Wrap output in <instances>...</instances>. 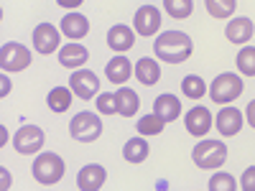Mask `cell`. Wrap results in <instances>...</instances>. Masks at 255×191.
<instances>
[{
    "label": "cell",
    "instance_id": "cell-1",
    "mask_svg": "<svg viewBox=\"0 0 255 191\" xmlns=\"http://www.w3.org/2000/svg\"><path fill=\"white\" fill-rule=\"evenodd\" d=\"M156 56L161 61H168V64H181L191 56V38L184 33V31H166L156 38Z\"/></svg>",
    "mask_w": 255,
    "mask_h": 191
},
{
    "label": "cell",
    "instance_id": "cell-2",
    "mask_svg": "<svg viewBox=\"0 0 255 191\" xmlns=\"http://www.w3.org/2000/svg\"><path fill=\"white\" fill-rule=\"evenodd\" d=\"M243 90H245L243 79L235 72H225V74H220L215 82H212L209 97H212V102H217V104H230V102H235L243 95Z\"/></svg>",
    "mask_w": 255,
    "mask_h": 191
},
{
    "label": "cell",
    "instance_id": "cell-3",
    "mask_svg": "<svg viewBox=\"0 0 255 191\" xmlns=\"http://www.w3.org/2000/svg\"><path fill=\"white\" fill-rule=\"evenodd\" d=\"M69 135L77 143H92L102 135V120L95 112H77L69 122Z\"/></svg>",
    "mask_w": 255,
    "mask_h": 191
},
{
    "label": "cell",
    "instance_id": "cell-4",
    "mask_svg": "<svg viewBox=\"0 0 255 191\" xmlns=\"http://www.w3.org/2000/svg\"><path fill=\"white\" fill-rule=\"evenodd\" d=\"M33 179L44 186H54L64 179V161L56 153H41L33 161Z\"/></svg>",
    "mask_w": 255,
    "mask_h": 191
},
{
    "label": "cell",
    "instance_id": "cell-5",
    "mask_svg": "<svg viewBox=\"0 0 255 191\" xmlns=\"http://www.w3.org/2000/svg\"><path fill=\"white\" fill-rule=\"evenodd\" d=\"M191 158H194L199 168H220L227 161V145L220 140H202L194 145Z\"/></svg>",
    "mask_w": 255,
    "mask_h": 191
},
{
    "label": "cell",
    "instance_id": "cell-6",
    "mask_svg": "<svg viewBox=\"0 0 255 191\" xmlns=\"http://www.w3.org/2000/svg\"><path fill=\"white\" fill-rule=\"evenodd\" d=\"M31 51L23 44H15V41H8L0 49V67L3 72H23L28 64H31Z\"/></svg>",
    "mask_w": 255,
    "mask_h": 191
},
{
    "label": "cell",
    "instance_id": "cell-7",
    "mask_svg": "<svg viewBox=\"0 0 255 191\" xmlns=\"http://www.w3.org/2000/svg\"><path fill=\"white\" fill-rule=\"evenodd\" d=\"M44 130L38 125H23L18 127V133L13 135V148L23 156H31V153H38L44 148Z\"/></svg>",
    "mask_w": 255,
    "mask_h": 191
},
{
    "label": "cell",
    "instance_id": "cell-8",
    "mask_svg": "<svg viewBox=\"0 0 255 191\" xmlns=\"http://www.w3.org/2000/svg\"><path fill=\"white\" fill-rule=\"evenodd\" d=\"M69 87H72V92L79 99H92V95L100 92V79L90 69H77L72 74V79H69Z\"/></svg>",
    "mask_w": 255,
    "mask_h": 191
},
{
    "label": "cell",
    "instance_id": "cell-9",
    "mask_svg": "<svg viewBox=\"0 0 255 191\" xmlns=\"http://www.w3.org/2000/svg\"><path fill=\"white\" fill-rule=\"evenodd\" d=\"M133 26L140 36H153L158 33L161 28V10L156 5H140L135 10V18H133Z\"/></svg>",
    "mask_w": 255,
    "mask_h": 191
},
{
    "label": "cell",
    "instance_id": "cell-10",
    "mask_svg": "<svg viewBox=\"0 0 255 191\" xmlns=\"http://www.w3.org/2000/svg\"><path fill=\"white\" fill-rule=\"evenodd\" d=\"M184 122H186V130L194 135V138H204L209 130H212V112L207 110V107H202V104H197V107H191L189 112H186V117H184Z\"/></svg>",
    "mask_w": 255,
    "mask_h": 191
},
{
    "label": "cell",
    "instance_id": "cell-11",
    "mask_svg": "<svg viewBox=\"0 0 255 191\" xmlns=\"http://www.w3.org/2000/svg\"><path fill=\"white\" fill-rule=\"evenodd\" d=\"M59 28H54L51 23H38L33 28V49L38 54H54L59 49Z\"/></svg>",
    "mask_w": 255,
    "mask_h": 191
},
{
    "label": "cell",
    "instance_id": "cell-12",
    "mask_svg": "<svg viewBox=\"0 0 255 191\" xmlns=\"http://www.w3.org/2000/svg\"><path fill=\"white\" fill-rule=\"evenodd\" d=\"M215 125H217L220 135L232 138V135H238L240 127H243V112H240L238 107H230V104H225V107L217 112V117H215Z\"/></svg>",
    "mask_w": 255,
    "mask_h": 191
},
{
    "label": "cell",
    "instance_id": "cell-13",
    "mask_svg": "<svg viewBox=\"0 0 255 191\" xmlns=\"http://www.w3.org/2000/svg\"><path fill=\"white\" fill-rule=\"evenodd\" d=\"M105 181H108V171H105L100 163L84 166L82 171L77 174V186H79L82 191H97V189H102Z\"/></svg>",
    "mask_w": 255,
    "mask_h": 191
},
{
    "label": "cell",
    "instance_id": "cell-14",
    "mask_svg": "<svg viewBox=\"0 0 255 191\" xmlns=\"http://www.w3.org/2000/svg\"><path fill=\"white\" fill-rule=\"evenodd\" d=\"M87 59H90V51L84 49L82 44H74V41L59 49V64H61V67H67V69H79V67H84V64H87Z\"/></svg>",
    "mask_w": 255,
    "mask_h": 191
},
{
    "label": "cell",
    "instance_id": "cell-15",
    "mask_svg": "<svg viewBox=\"0 0 255 191\" xmlns=\"http://www.w3.org/2000/svg\"><path fill=\"white\" fill-rule=\"evenodd\" d=\"M61 33L72 38V41H79L90 33V20L84 18L82 13H67L61 18Z\"/></svg>",
    "mask_w": 255,
    "mask_h": 191
},
{
    "label": "cell",
    "instance_id": "cell-16",
    "mask_svg": "<svg viewBox=\"0 0 255 191\" xmlns=\"http://www.w3.org/2000/svg\"><path fill=\"white\" fill-rule=\"evenodd\" d=\"M153 112L163 120V122H174L181 115V102L176 95H158L153 102Z\"/></svg>",
    "mask_w": 255,
    "mask_h": 191
},
{
    "label": "cell",
    "instance_id": "cell-17",
    "mask_svg": "<svg viewBox=\"0 0 255 191\" xmlns=\"http://www.w3.org/2000/svg\"><path fill=\"white\" fill-rule=\"evenodd\" d=\"M133 44H135V36H133V28L130 26H125V23H118V26H113L110 28V33H108V46L113 49V51H128V49H133Z\"/></svg>",
    "mask_w": 255,
    "mask_h": 191
},
{
    "label": "cell",
    "instance_id": "cell-18",
    "mask_svg": "<svg viewBox=\"0 0 255 191\" xmlns=\"http://www.w3.org/2000/svg\"><path fill=\"white\" fill-rule=\"evenodd\" d=\"M253 20L250 18H235V20H230L227 28H225V36L227 41H232V44H248V41L253 38Z\"/></svg>",
    "mask_w": 255,
    "mask_h": 191
},
{
    "label": "cell",
    "instance_id": "cell-19",
    "mask_svg": "<svg viewBox=\"0 0 255 191\" xmlns=\"http://www.w3.org/2000/svg\"><path fill=\"white\" fill-rule=\"evenodd\" d=\"M133 72H135V79L140 84H145V87H153V84L161 79V67H158V61H153V59H140Z\"/></svg>",
    "mask_w": 255,
    "mask_h": 191
},
{
    "label": "cell",
    "instance_id": "cell-20",
    "mask_svg": "<svg viewBox=\"0 0 255 191\" xmlns=\"http://www.w3.org/2000/svg\"><path fill=\"white\" fill-rule=\"evenodd\" d=\"M105 74H108L110 82L123 84V82L130 79V74H133V64L128 61L125 56H115L113 61H108V67H105Z\"/></svg>",
    "mask_w": 255,
    "mask_h": 191
},
{
    "label": "cell",
    "instance_id": "cell-21",
    "mask_svg": "<svg viewBox=\"0 0 255 191\" xmlns=\"http://www.w3.org/2000/svg\"><path fill=\"white\" fill-rule=\"evenodd\" d=\"M115 99H118V115H123V117H133L140 107L138 95L133 90H128V87H120L115 92Z\"/></svg>",
    "mask_w": 255,
    "mask_h": 191
},
{
    "label": "cell",
    "instance_id": "cell-22",
    "mask_svg": "<svg viewBox=\"0 0 255 191\" xmlns=\"http://www.w3.org/2000/svg\"><path fill=\"white\" fill-rule=\"evenodd\" d=\"M51 112H67L72 107V87H54L46 97Z\"/></svg>",
    "mask_w": 255,
    "mask_h": 191
},
{
    "label": "cell",
    "instance_id": "cell-23",
    "mask_svg": "<svg viewBox=\"0 0 255 191\" xmlns=\"http://www.w3.org/2000/svg\"><path fill=\"white\" fill-rule=\"evenodd\" d=\"M123 158L128 163H143L148 158V143L143 138H130L123 148Z\"/></svg>",
    "mask_w": 255,
    "mask_h": 191
},
{
    "label": "cell",
    "instance_id": "cell-24",
    "mask_svg": "<svg viewBox=\"0 0 255 191\" xmlns=\"http://www.w3.org/2000/svg\"><path fill=\"white\" fill-rule=\"evenodd\" d=\"M181 92H184L189 99H202V97L207 95V84H204V79L197 77V74H186L184 82H181Z\"/></svg>",
    "mask_w": 255,
    "mask_h": 191
},
{
    "label": "cell",
    "instance_id": "cell-25",
    "mask_svg": "<svg viewBox=\"0 0 255 191\" xmlns=\"http://www.w3.org/2000/svg\"><path fill=\"white\" fill-rule=\"evenodd\" d=\"M204 5L212 18H230L238 8V0H204Z\"/></svg>",
    "mask_w": 255,
    "mask_h": 191
},
{
    "label": "cell",
    "instance_id": "cell-26",
    "mask_svg": "<svg viewBox=\"0 0 255 191\" xmlns=\"http://www.w3.org/2000/svg\"><path fill=\"white\" fill-rule=\"evenodd\" d=\"M163 8L171 18L184 20V18L191 15V10H194V3H191V0H163Z\"/></svg>",
    "mask_w": 255,
    "mask_h": 191
},
{
    "label": "cell",
    "instance_id": "cell-27",
    "mask_svg": "<svg viewBox=\"0 0 255 191\" xmlns=\"http://www.w3.org/2000/svg\"><path fill=\"white\" fill-rule=\"evenodd\" d=\"M238 69L243 77H255V46H243L238 54Z\"/></svg>",
    "mask_w": 255,
    "mask_h": 191
},
{
    "label": "cell",
    "instance_id": "cell-28",
    "mask_svg": "<svg viewBox=\"0 0 255 191\" xmlns=\"http://www.w3.org/2000/svg\"><path fill=\"white\" fill-rule=\"evenodd\" d=\"M166 127V122L153 112V115H145V117H140V122H138V133L140 135H158L161 130Z\"/></svg>",
    "mask_w": 255,
    "mask_h": 191
},
{
    "label": "cell",
    "instance_id": "cell-29",
    "mask_svg": "<svg viewBox=\"0 0 255 191\" xmlns=\"http://www.w3.org/2000/svg\"><path fill=\"white\" fill-rule=\"evenodd\" d=\"M207 189L209 191H235L238 184H235V176H230V174H215L209 179Z\"/></svg>",
    "mask_w": 255,
    "mask_h": 191
},
{
    "label": "cell",
    "instance_id": "cell-30",
    "mask_svg": "<svg viewBox=\"0 0 255 191\" xmlns=\"http://www.w3.org/2000/svg\"><path fill=\"white\" fill-rule=\"evenodd\" d=\"M97 112L100 115H115L118 112V99L113 92H105L97 97Z\"/></svg>",
    "mask_w": 255,
    "mask_h": 191
},
{
    "label": "cell",
    "instance_id": "cell-31",
    "mask_svg": "<svg viewBox=\"0 0 255 191\" xmlns=\"http://www.w3.org/2000/svg\"><path fill=\"white\" fill-rule=\"evenodd\" d=\"M240 186H243L245 191H255V166L245 168V174H243V179H240Z\"/></svg>",
    "mask_w": 255,
    "mask_h": 191
},
{
    "label": "cell",
    "instance_id": "cell-32",
    "mask_svg": "<svg viewBox=\"0 0 255 191\" xmlns=\"http://www.w3.org/2000/svg\"><path fill=\"white\" fill-rule=\"evenodd\" d=\"M56 3H59L61 8H79L84 0H56Z\"/></svg>",
    "mask_w": 255,
    "mask_h": 191
},
{
    "label": "cell",
    "instance_id": "cell-33",
    "mask_svg": "<svg viewBox=\"0 0 255 191\" xmlns=\"http://www.w3.org/2000/svg\"><path fill=\"white\" fill-rule=\"evenodd\" d=\"M245 115H248V122H250V125L255 127V99H253V102L248 104V110H245Z\"/></svg>",
    "mask_w": 255,
    "mask_h": 191
}]
</instances>
